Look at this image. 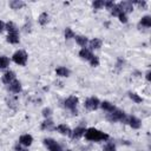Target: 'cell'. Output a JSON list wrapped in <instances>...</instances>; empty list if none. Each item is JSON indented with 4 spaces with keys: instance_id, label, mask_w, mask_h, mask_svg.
Here are the masks:
<instances>
[{
    "instance_id": "1",
    "label": "cell",
    "mask_w": 151,
    "mask_h": 151,
    "mask_svg": "<svg viewBox=\"0 0 151 151\" xmlns=\"http://www.w3.org/2000/svg\"><path fill=\"white\" fill-rule=\"evenodd\" d=\"M84 136L87 140H91V142H106L110 139V136L106 132H103L94 127L86 129V132Z\"/></svg>"
},
{
    "instance_id": "2",
    "label": "cell",
    "mask_w": 151,
    "mask_h": 151,
    "mask_svg": "<svg viewBox=\"0 0 151 151\" xmlns=\"http://www.w3.org/2000/svg\"><path fill=\"white\" fill-rule=\"evenodd\" d=\"M106 119H107L110 123H117V122L126 123L127 116H126V113H125L124 111L116 109L114 111H112V112H109V113L106 114Z\"/></svg>"
},
{
    "instance_id": "3",
    "label": "cell",
    "mask_w": 151,
    "mask_h": 151,
    "mask_svg": "<svg viewBox=\"0 0 151 151\" xmlns=\"http://www.w3.org/2000/svg\"><path fill=\"white\" fill-rule=\"evenodd\" d=\"M27 59H28V55H27L26 51H24V50H18L12 55V60L17 65H20V66H25L27 63Z\"/></svg>"
},
{
    "instance_id": "4",
    "label": "cell",
    "mask_w": 151,
    "mask_h": 151,
    "mask_svg": "<svg viewBox=\"0 0 151 151\" xmlns=\"http://www.w3.org/2000/svg\"><path fill=\"white\" fill-rule=\"evenodd\" d=\"M78 103H79L78 97H76V96H70V97H67V98L64 100V106H65L66 109H68L73 114H78V113H77V105H78Z\"/></svg>"
},
{
    "instance_id": "5",
    "label": "cell",
    "mask_w": 151,
    "mask_h": 151,
    "mask_svg": "<svg viewBox=\"0 0 151 151\" xmlns=\"http://www.w3.org/2000/svg\"><path fill=\"white\" fill-rule=\"evenodd\" d=\"M42 143H44V145L46 146V149L48 151H64L61 145L57 140H54L53 138H45L42 140Z\"/></svg>"
},
{
    "instance_id": "6",
    "label": "cell",
    "mask_w": 151,
    "mask_h": 151,
    "mask_svg": "<svg viewBox=\"0 0 151 151\" xmlns=\"http://www.w3.org/2000/svg\"><path fill=\"white\" fill-rule=\"evenodd\" d=\"M84 105H85V107H86L87 110L94 111V110H97V109L99 107L100 101H99V99H98L97 97H90V98H87V99L85 100Z\"/></svg>"
},
{
    "instance_id": "7",
    "label": "cell",
    "mask_w": 151,
    "mask_h": 151,
    "mask_svg": "<svg viewBox=\"0 0 151 151\" xmlns=\"http://www.w3.org/2000/svg\"><path fill=\"white\" fill-rule=\"evenodd\" d=\"M126 124H129V125H130L132 129H134V130H138V129L142 127V120H140L139 118L134 117V116H130V117H127V119H126Z\"/></svg>"
},
{
    "instance_id": "8",
    "label": "cell",
    "mask_w": 151,
    "mask_h": 151,
    "mask_svg": "<svg viewBox=\"0 0 151 151\" xmlns=\"http://www.w3.org/2000/svg\"><path fill=\"white\" fill-rule=\"evenodd\" d=\"M118 7L125 14L126 13H131L133 11V4H132V1H122V2L118 4Z\"/></svg>"
},
{
    "instance_id": "9",
    "label": "cell",
    "mask_w": 151,
    "mask_h": 151,
    "mask_svg": "<svg viewBox=\"0 0 151 151\" xmlns=\"http://www.w3.org/2000/svg\"><path fill=\"white\" fill-rule=\"evenodd\" d=\"M85 132H86V126L79 125V126H77V127L71 132V137H72L73 139H78V138L83 137V136L85 134Z\"/></svg>"
},
{
    "instance_id": "10",
    "label": "cell",
    "mask_w": 151,
    "mask_h": 151,
    "mask_svg": "<svg viewBox=\"0 0 151 151\" xmlns=\"http://www.w3.org/2000/svg\"><path fill=\"white\" fill-rule=\"evenodd\" d=\"M18 143H20L22 146L28 147V146H31L32 143H33V137H32L31 134H28V133L21 134V136L19 137V142H18Z\"/></svg>"
},
{
    "instance_id": "11",
    "label": "cell",
    "mask_w": 151,
    "mask_h": 151,
    "mask_svg": "<svg viewBox=\"0 0 151 151\" xmlns=\"http://www.w3.org/2000/svg\"><path fill=\"white\" fill-rule=\"evenodd\" d=\"M8 90H9L11 92H13V93H19V92H21V90H22L21 83H20L19 80L14 79L11 84H8Z\"/></svg>"
},
{
    "instance_id": "12",
    "label": "cell",
    "mask_w": 151,
    "mask_h": 151,
    "mask_svg": "<svg viewBox=\"0 0 151 151\" xmlns=\"http://www.w3.org/2000/svg\"><path fill=\"white\" fill-rule=\"evenodd\" d=\"M55 130L63 136H71V132H72L71 127L66 124H59L58 126H55Z\"/></svg>"
},
{
    "instance_id": "13",
    "label": "cell",
    "mask_w": 151,
    "mask_h": 151,
    "mask_svg": "<svg viewBox=\"0 0 151 151\" xmlns=\"http://www.w3.org/2000/svg\"><path fill=\"white\" fill-rule=\"evenodd\" d=\"M6 40L9 42V44H19L20 41V38H19V33L18 31H14V32H9L6 37Z\"/></svg>"
},
{
    "instance_id": "14",
    "label": "cell",
    "mask_w": 151,
    "mask_h": 151,
    "mask_svg": "<svg viewBox=\"0 0 151 151\" xmlns=\"http://www.w3.org/2000/svg\"><path fill=\"white\" fill-rule=\"evenodd\" d=\"M15 79V73L13 72V71H7L4 76H2V78H1V80H2V83L4 84H11L13 80Z\"/></svg>"
},
{
    "instance_id": "15",
    "label": "cell",
    "mask_w": 151,
    "mask_h": 151,
    "mask_svg": "<svg viewBox=\"0 0 151 151\" xmlns=\"http://www.w3.org/2000/svg\"><path fill=\"white\" fill-rule=\"evenodd\" d=\"M92 55H93V53H92L91 50H88L87 47H83V48L79 51V57H80L81 59L87 60V61L92 58Z\"/></svg>"
},
{
    "instance_id": "16",
    "label": "cell",
    "mask_w": 151,
    "mask_h": 151,
    "mask_svg": "<svg viewBox=\"0 0 151 151\" xmlns=\"http://www.w3.org/2000/svg\"><path fill=\"white\" fill-rule=\"evenodd\" d=\"M99 106H100V107H101L104 111H106L107 113H109V112H112V111H114V110H116V106H114L112 103L107 101V100H104V101H101Z\"/></svg>"
},
{
    "instance_id": "17",
    "label": "cell",
    "mask_w": 151,
    "mask_h": 151,
    "mask_svg": "<svg viewBox=\"0 0 151 151\" xmlns=\"http://www.w3.org/2000/svg\"><path fill=\"white\" fill-rule=\"evenodd\" d=\"M53 129H55V127H54V123H53V120H52V119L46 118V119L41 123V130L51 131V130H53Z\"/></svg>"
},
{
    "instance_id": "18",
    "label": "cell",
    "mask_w": 151,
    "mask_h": 151,
    "mask_svg": "<svg viewBox=\"0 0 151 151\" xmlns=\"http://www.w3.org/2000/svg\"><path fill=\"white\" fill-rule=\"evenodd\" d=\"M101 44H103V41L100 39L94 38V39H92V40L88 41V46H90L88 50H99L101 47Z\"/></svg>"
},
{
    "instance_id": "19",
    "label": "cell",
    "mask_w": 151,
    "mask_h": 151,
    "mask_svg": "<svg viewBox=\"0 0 151 151\" xmlns=\"http://www.w3.org/2000/svg\"><path fill=\"white\" fill-rule=\"evenodd\" d=\"M55 73H57V76H59V77H70V74H71V71L67 68V67H65V66H60V67H58L57 70H55Z\"/></svg>"
},
{
    "instance_id": "20",
    "label": "cell",
    "mask_w": 151,
    "mask_h": 151,
    "mask_svg": "<svg viewBox=\"0 0 151 151\" xmlns=\"http://www.w3.org/2000/svg\"><path fill=\"white\" fill-rule=\"evenodd\" d=\"M25 5L26 4L24 1H21V0H12V1H9V7L12 9H20V8L25 7Z\"/></svg>"
},
{
    "instance_id": "21",
    "label": "cell",
    "mask_w": 151,
    "mask_h": 151,
    "mask_svg": "<svg viewBox=\"0 0 151 151\" xmlns=\"http://www.w3.org/2000/svg\"><path fill=\"white\" fill-rule=\"evenodd\" d=\"M74 39H76V42H77L79 46H81V47H86V45H87V42H88V39H87L85 35H76Z\"/></svg>"
},
{
    "instance_id": "22",
    "label": "cell",
    "mask_w": 151,
    "mask_h": 151,
    "mask_svg": "<svg viewBox=\"0 0 151 151\" xmlns=\"http://www.w3.org/2000/svg\"><path fill=\"white\" fill-rule=\"evenodd\" d=\"M139 26H143V27H146V28L151 27V17L150 15H144L139 21Z\"/></svg>"
},
{
    "instance_id": "23",
    "label": "cell",
    "mask_w": 151,
    "mask_h": 151,
    "mask_svg": "<svg viewBox=\"0 0 151 151\" xmlns=\"http://www.w3.org/2000/svg\"><path fill=\"white\" fill-rule=\"evenodd\" d=\"M48 14L46 13V12H42L39 17H38V22L41 25V26H45L47 22H48Z\"/></svg>"
},
{
    "instance_id": "24",
    "label": "cell",
    "mask_w": 151,
    "mask_h": 151,
    "mask_svg": "<svg viewBox=\"0 0 151 151\" xmlns=\"http://www.w3.org/2000/svg\"><path fill=\"white\" fill-rule=\"evenodd\" d=\"M8 65H9V58L6 55H1L0 57V70L7 68Z\"/></svg>"
},
{
    "instance_id": "25",
    "label": "cell",
    "mask_w": 151,
    "mask_h": 151,
    "mask_svg": "<svg viewBox=\"0 0 151 151\" xmlns=\"http://www.w3.org/2000/svg\"><path fill=\"white\" fill-rule=\"evenodd\" d=\"M127 94H129L130 99H131L132 101H134L136 104H139V103H142V101H143V98H142V97H140L139 94L134 93V92H129Z\"/></svg>"
},
{
    "instance_id": "26",
    "label": "cell",
    "mask_w": 151,
    "mask_h": 151,
    "mask_svg": "<svg viewBox=\"0 0 151 151\" xmlns=\"http://www.w3.org/2000/svg\"><path fill=\"white\" fill-rule=\"evenodd\" d=\"M116 144L112 142H107L104 146H103V151H116Z\"/></svg>"
},
{
    "instance_id": "27",
    "label": "cell",
    "mask_w": 151,
    "mask_h": 151,
    "mask_svg": "<svg viewBox=\"0 0 151 151\" xmlns=\"http://www.w3.org/2000/svg\"><path fill=\"white\" fill-rule=\"evenodd\" d=\"M74 37H76V33L72 31V28H70V27L65 28V39H66V40H68V39H73Z\"/></svg>"
},
{
    "instance_id": "28",
    "label": "cell",
    "mask_w": 151,
    "mask_h": 151,
    "mask_svg": "<svg viewBox=\"0 0 151 151\" xmlns=\"http://www.w3.org/2000/svg\"><path fill=\"white\" fill-rule=\"evenodd\" d=\"M5 29H7L8 33H9V32L18 31V28H17V26H15V24H14L13 21H8V22L6 24V26H5Z\"/></svg>"
},
{
    "instance_id": "29",
    "label": "cell",
    "mask_w": 151,
    "mask_h": 151,
    "mask_svg": "<svg viewBox=\"0 0 151 151\" xmlns=\"http://www.w3.org/2000/svg\"><path fill=\"white\" fill-rule=\"evenodd\" d=\"M88 63H90V65H91L92 67H97V66H99V58L93 54L92 58L88 60Z\"/></svg>"
},
{
    "instance_id": "30",
    "label": "cell",
    "mask_w": 151,
    "mask_h": 151,
    "mask_svg": "<svg viewBox=\"0 0 151 151\" xmlns=\"http://www.w3.org/2000/svg\"><path fill=\"white\" fill-rule=\"evenodd\" d=\"M110 11H111V14H112L113 17H118V15L122 13V11H120V8L118 7V5H114Z\"/></svg>"
},
{
    "instance_id": "31",
    "label": "cell",
    "mask_w": 151,
    "mask_h": 151,
    "mask_svg": "<svg viewBox=\"0 0 151 151\" xmlns=\"http://www.w3.org/2000/svg\"><path fill=\"white\" fill-rule=\"evenodd\" d=\"M92 6H93L94 9H99V8L104 7V1L103 0H96V1L92 2Z\"/></svg>"
},
{
    "instance_id": "32",
    "label": "cell",
    "mask_w": 151,
    "mask_h": 151,
    "mask_svg": "<svg viewBox=\"0 0 151 151\" xmlns=\"http://www.w3.org/2000/svg\"><path fill=\"white\" fill-rule=\"evenodd\" d=\"M41 113H42V117H44V118H48V117L52 114V109L45 107V109L41 111Z\"/></svg>"
},
{
    "instance_id": "33",
    "label": "cell",
    "mask_w": 151,
    "mask_h": 151,
    "mask_svg": "<svg viewBox=\"0 0 151 151\" xmlns=\"http://www.w3.org/2000/svg\"><path fill=\"white\" fill-rule=\"evenodd\" d=\"M14 150H15V151H28V149H27L26 146H22L20 143H17V144H15Z\"/></svg>"
},
{
    "instance_id": "34",
    "label": "cell",
    "mask_w": 151,
    "mask_h": 151,
    "mask_svg": "<svg viewBox=\"0 0 151 151\" xmlns=\"http://www.w3.org/2000/svg\"><path fill=\"white\" fill-rule=\"evenodd\" d=\"M118 19H119V21L123 22V24H126V22H127V17H126V14L123 13V12L118 15Z\"/></svg>"
},
{
    "instance_id": "35",
    "label": "cell",
    "mask_w": 151,
    "mask_h": 151,
    "mask_svg": "<svg viewBox=\"0 0 151 151\" xmlns=\"http://www.w3.org/2000/svg\"><path fill=\"white\" fill-rule=\"evenodd\" d=\"M104 6H105L107 9H111V8L114 6V2H113V1H104Z\"/></svg>"
},
{
    "instance_id": "36",
    "label": "cell",
    "mask_w": 151,
    "mask_h": 151,
    "mask_svg": "<svg viewBox=\"0 0 151 151\" xmlns=\"http://www.w3.org/2000/svg\"><path fill=\"white\" fill-rule=\"evenodd\" d=\"M132 4H137L138 6H140V7H143V8H145L146 7V1H132Z\"/></svg>"
},
{
    "instance_id": "37",
    "label": "cell",
    "mask_w": 151,
    "mask_h": 151,
    "mask_svg": "<svg viewBox=\"0 0 151 151\" xmlns=\"http://www.w3.org/2000/svg\"><path fill=\"white\" fill-rule=\"evenodd\" d=\"M145 79H146L147 81H150V80H151V71H150V70H147V71H146V73H145Z\"/></svg>"
},
{
    "instance_id": "38",
    "label": "cell",
    "mask_w": 151,
    "mask_h": 151,
    "mask_svg": "<svg viewBox=\"0 0 151 151\" xmlns=\"http://www.w3.org/2000/svg\"><path fill=\"white\" fill-rule=\"evenodd\" d=\"M5 26H6V24H5L4 21H1V20H0V33L5 29Z\"/></svg>"
}]
</instances>
